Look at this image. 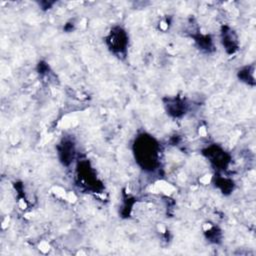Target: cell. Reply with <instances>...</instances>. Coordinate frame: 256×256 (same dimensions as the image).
<instances>
[{
    "label": "cell",
    "mask_w": 256,
    "mask_h": 256,
    "mask_svg": "<svg viewBox=\"0 0 256 256\" xmlns=\"http://www.w3.org/2000/svg\"><path fill=\"white\" fill-rule=\"evenodd\" d=\"M206 154H207V158H209V161L217 168L220 169H224V167L227 166L229 159L227 158L226 153L221 150L220 148L216 147V146H212L206 149Z\"/></svg>",
    "instance_id": "4"
},
{
    "label": "cell",
    "mask_w": 256,
    "mask_h": 256,
    "mask_svg": "<svg viewBox=\"0 0 256 256\" xmlns=\"http://www.w3.org/2000/svg\"><path fill=\"white\" fill-rule=\"evenodd\" d=\"M107 44L114 53H123L128 45V36L122 28L115 27L107 38Z\"/></svg>",
    "instance_id": "2"
},
{
    "label": "cell",
    "mask_w": 256,
    "mask_h": 256,
    "mask_svg": "<svg viewBox=\"0 0 256 256\" xmlns=\"http://www.w3.org/2000/svg\"><path fill=\"white\" fill-rule=\"evenodd\" d=\"M134 154L137 163L143 169L153 170L158 163V143L153 137L143 134L137 137L134 143Z\"/></svg>",
    "instance_id": "1"
},
{
    "label": "cell",
    "mask_w": 256,
    "mask_h": 256,
    "mask_svg": "<svg viewBox=\"0 0 256 256\" xmlns=\"http://www.w3.org/2000/svg\"><path fill=\"white\" fill-rule=\"evenodd\" d=\"M228 31H223L222 32V42H223V45L225 46V49L229 51V53H233L234 50H236L237 46V41H236V38L234 37L233 35V31H231V29L227 28Z\"/></svg>",
    "instance_id": "6"
},
{
    "label": "cell",
    "mask_w": 256,
    "mask_h": 256,
    "mask_svg": "<svg viewBox=\"0 0 256 256\" xmlns=\"http://www.w3.org/2000/svg\"><path fill=\"white\" fill-rule=\"evenodd\" d=\"M57 150H58L59 160L64 165H69L73 161L74 155H75V148L71 140L63 139L57 146Z\"/></svg>",
    "instance_id": "3"
},
{
    "label": "cell",
    "mask_w": 256,
    "mask_h": 256,
    "mask_svg": "<svg viewBox=\"0 0 256 256\" xmlns=\"http://www.w3.org/2000/svg\"><path fill=\"white\" fill-rule=\"evenodd\" d=\"M164 105L167 113L173 117H180L186 111V104L180 98H168Z\"/></svg>",
    "instance_id": "5"
}]
</instances>
